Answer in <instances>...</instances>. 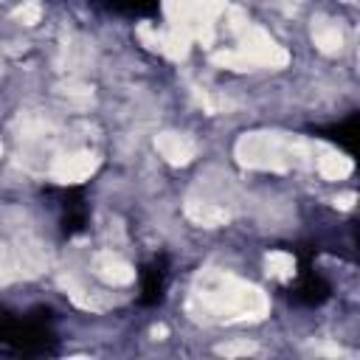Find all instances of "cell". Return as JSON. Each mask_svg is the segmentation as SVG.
I'll return each mask as SVG.
<instances>
[{"mask_svg":"<svg viewBox=\"0 0 360 360\" xmlns=\"http://www.w3.org/2000/svg\"><path fill=\"white\" fill-rule=\"evenodd\" d=\"M59 338L48 309H31V312L0 309V349L28 357H42V354H53Z\"/></svg>","mask_w":360,"mask_h":360,"instance_id":"obj_1","label":"cell"},{"mask_svg":"<svg viewBox=\"0 0 360 360\" xmlns=\"http://www.w3.org/2000/svg\"><path fill=\"white\" fill-rule=\"evenodd\" d=\"M287 295L298 307H323L332 298V281L315 267V248L298 250V273L287 287Z\"/></svg>","mask_w":360,"mask_h":360,"instance_id":"obj_2","label":"cell"},{"mask_svg":"<svg viewBox=\"0 0 360 360\" xmlns=\"http://www.w3.org/2000/svg\"><path fill=\"white\" fill-rule=\"evenodd\" d=\"M53 194L56 211H59V231L62 236L73 239L79 233L87 231L90 225V200L84 186H59V188H48Z\"/></svg>","mask_w":360,"mask_h":360,"instance_id":"obj_3","label":"cell"},{"mask_svg":"<svg viewBox=\"0 0 360 360\" xmlns=\"http://www.w3.org/2000/svg\"><path fill=\"white\" fill-rule=\"evenodd\" d=\"M169 256H152L149 262L141 264L138 270V304L141 307H158L166 298V287H169Z\"/></svg>","mask_w":360,"mask_h":360,"instance_id":"obj_4","label":"cell"},{"mask_svg":"<svg viewBox=\"0 0 360 360\" xmlns=\"http://www.w3.org/2000/svg\"><path fill=\"white\" fill-rule=\"evenodd\" d=\"M357 124H360V112H349L346 118H340V121H335V124L318 127L315 135H321V138L338 143V149H343L352 160H357V143H360V129H357Z\"/></svg>","mask_w":360,"mask_h":360,"instance_id":"obj_5","label":"cell"},{"mask_svg":"<svg viewBox=\"0 0 360 360\" xmlns=\"http://www.w3.org/2000/svg\"><path fill=\"white\" fill-rule=\"evenodd\" d=\"M101 8L121 17H155L160 11V0H96Z\"/></svg>","mask_w":360,"mask_h":360,"instance_id":"obj_6","label":"cell"}]
</instances>
